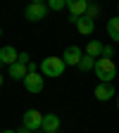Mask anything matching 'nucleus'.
Here are the masks:
<instances>
[{
    "instance_id": "obj_1",
    "label": "nucleus",
    "mask_w": 119,
    "mask_h": 133,
    "mask_svg": "<svg viewBox=\"0 0 119 133\" xmlns=\"http://www.w3.org/2000/svg\"><path fill=\"white\" fill-rule=\"evenodd\" d=\"M93 71L98 76V83H112L117 78V64L107 57H100V59H95Z\"/></svg>"
},
{
    "instance_id": "obj_2",
    "label": "nucleus",
    "mask_w": 119,
    "mask_h": 133,
    "mask_svg": "<svg viewBox=\"0 0 119 133\" xmlns=\"http://www.w3.org/2000/svg\"><path fill=\"white\" fill-rule=\"evenodd\" d=\"M64 59L62 57H45L41 64H38V71L43 74V76H50V78H57V76H62L64 74Z\"/></svg>"
},
{
    "instance_id": "obj_3",
    "label": "nucleus",
    "mask_w": 119,
    "mask_h": 133,
    "mask_svg": "<svg viewBox=\"0 0 119 133\" xmlns=\"http://www.w3.org/2000/svg\"><path fill=\"white\" fill-rule=\"evenodd\" d=\"M45 14H48V5H45V3H41V0H33V3H29V5H26V10H24L26 22H31V24L43 22V19H45Z\"/></svg>"
},
{
    "instance_id": "obj_4",
    "label": "nucleus",
    "mask_w": 119,
    "mask_h": 133,
    "mask_svg": "<svg viewBox=\"0 0 119 133\" xmlns=\"http://www.w3.org/2000/svg\"><path fill=\"white\" fill-rule=\"evenodd\" d=\"M22 126L29 128L31 133L33 131H41V126H43V114L38 109H26L24 112V119H22Z\"/></svg>"
},
{
    "instance_id": "obj_5",
    "label": "nucleus",
    "mask_w": 119,
    "mask_h": 133,
    "mask_svg": "<svg viewBox=\"0 0 119 133\" xmlns=\"http://www.w3.org/2000/svg\"><path fill=\"white\" fill-rule=\"evenodd\" d=\"M24 88H26L29 93H33V95L43 93V74H41V71H38V74H26V78H24Z\"/></svg>"
},
{
    "instance_id": "obj_6",
    "label": "nucleus",
    "mask_w": 119,
    "mask_h": 133,
    "mask_svg": "<svg viewBox=\"0 0 119 133\" xmlns=\"http://www.w3.org/2000/svg\"><path fill=\"white\" fill-rule=\"evenodd\" d=\"M93 95H95V100H100V102H107V100L117 97V90H114L112 83H98L95 90H93Z\"/></svg>"
},
{
    "instance_id": "obj_7",
    "label": "nucleus",
    "mask_w": 119,
    "mask_h": 133,
    "mask_svg": "<svg viewBox=\"0 0 119 133\" xmlns=\"http://www.w3.org/2000/svg\"><path fill=\"white\" fill-rule=\"evenodd\" d=\"M81 57H83V50H81L79 45H69V48L64 50V55H62V59H64L67 66H79Z\"/></svg>"
},
{
    "instance_id": "obj_8",
    "label": "nucleus",
    "mask_w": 119,
    "mask_h": 133,
    "mask_svg": "<svg viewBox=\"0 0 119 133\" xmlns=\"http://www.w3.org/2000/svg\"><path fill=\"white\" fill-rule=\"evenodd\" d=\"M60 128H62V121L57 114H43V126H41L43 133H60Z\"/></svg>"
},
{
    "instance_id": "obj_9",
    "label": "nucleus",
    "mask_w": 119,
    "mask_h": 133,
    "mask_svg": "<svg viewBox=\"0 0 119 133\" xmlns=\"http://www.w3.org/2000/svg\"><path fill=\"white\" fill-rule=\"evenodd\" d=\"M67 10H69V17H86V10H88V0H69L67 3Z\"/></svg>"
},
{
    "instance_id": "obj_10",
    "label": "nucleus",
    "mask_w": 119,
    "mask_h": 133,
    "mask_svg": "<svg viewBox=\"0 0 119 133\" xmlns=\"http://www.w3.org/2000/svg\"><path fill=\"white\" fill-rule=\"evenodd\" d=\"M17 59H19V52H17V48H14V45H5V48H0V62H3L5 66L17 64Z\"/></svg>"
},
{
    "instance_id": "obj_11",
    "label": "nucleus",
    "mask_w": 119,
    "mask_h": 133,
    "mask_svg": "<svg viewBox=\"0 0 119 133\" xmlns=\"http://www.w3.org/2000/svg\"><path fill=\"white\" fill-rule=\"evenodd\" d=\"M26 74H29V69H26V64H12V66H7V76L10 78H14V81H24L26 78Z\"/></svg>"
},
{
    "instance_id": "obj_12",
    "label": "nucleus",
    "mask_w": 119,
    "mask_h": 133,
    "mask_svg": "<svg viewBox=\"0 0 119 133\" xmlns=\"http://www.w3.org/2000/svg\"><path fill=\"white\" fill-rule=\"evenodd\" d=\"M103 43L100 41H88L86 43V48H83V52H86L88 57H93V59H100V55H103Z\"/></svg>"
},
{
    "instance_id": "obj_13",
    "label": "nucleus",
    "mask_w": 119,
    "mask_h": 133,
    "mask_svg": "<svg viewBox=\"0 0 119 133\" xmlns=\"http://www.w3.org/2000/svg\"><path fill=\"white\" fill-rule=\"evenodd\" d=\"M93 29H95V22H93V19H88V17H81V19L76 22V31L81 33V36H91Z\"/></svg>"
},
{
    "instance_id": "obj_14",
    "label": "nucleus",
    "mask_w": 119,
    "mask_h": 133,
    "mask_svg": "<svg viewBox=\"0 0 119 133\" xmlns=\"http://www.w3.org/2000/svg\"><path fill=\"white\" fill-rule=\"evenodd\" d=\"M107 36H110L114 43H119V14L112 17V19L107 22Z\"/></svg>"
},
{
    "instance_id": "obj_15",
    "label": "nucleus",
    "mask_w": 119,
    "mask_h": 133,
    "mask_svg": "<svg viewBox=\"0 0 119 133\" xmlns=\"http://www.w3.org/2000/svg\"><path fill=\"white\" fill-rule=\"evenodd\" d=\"M93 66H95V59L83 52V57H81V62H79V69H81V71H93Z\"/></svg>"
},
{
    "instance_id": "obj_16",
    "label": "nucleus",
    "mask_w": 119,
    "mask_h": 133,
    "mask_svg": "<svg viewBox=\"0 0 119 133\" xmlns=\"http://www.w3.org/2000/svg\"><path fill=\"white\" fill-rule=\"evenodd\" d=\"M100 12H103V7H100L98 3H88V10H86V17H88V19H95Z\"/></svg>"
},
{
    "instance_id": "obj_17",
    "label": "nucleus",
    "mask_w": 119,
    "mask_h": 133,
    "mask_svg": "<svg viewBox=\"0 0 119 133\" xmlns=\"http://www.w3.org/2000/svg\"><path fill=\"white\" fill-rule=\"evenodd\" d=\"M64 7H67V0H50L48 3V10H55V12H60Z\"/></svg>"
},
{
    "instance_id": "obj_18",
    "label": "nucleus",
    "mask_w": 119,
    "mask_h": 133,
    "mask_svg": "<svg viewBox=\"0 0 119 133\" xmlns=\"http://www.w3.org/2000/svg\"><path fill=\"white\" fill-rule=\"evenodd\" d=\"M103 57H107V59H112V57H114V50H112L110 45H105V48H103Z\"/></svg>"
},
{
    "instance_id": "obj_19",
    "label": "nucleus",
    "mask_w": 119,
    "mask_h": 133,
    "mask_svg": "<svg viewBox=\"0 0 119 133\" xmlns=\"http://www.w3.org/2000/svg\"><path fill=\"white\" fill-rule=\"evenodd\" d=\"M26 69H29V74H38V64H36V62H29Z\"/></svg>"
},
{
    "instance_id": "obj_20",
    "label": "nucleus",
    "mask_w": 119,
    "mask_h": 133,
    "mask_svg": "<svg viewBox=\"0 0 119 133\" xmlns=\"http://www.w3.org/2000/svg\"><path fill=\"white\" fill-rule=\"evenodd\" d=\"M19 64H29L31 59H29V52H19V59H17Z\"/></svg>"
},
{
    "instance_id": "obj_21",
    "label": "nucleus",
    "mask_w": 119,
    "mask_h": 133,
    "mask_svg": "<svg viewBox=\"0 0 119 133\" xmlns=\"http://www.w3.org/2000/svg\"><path fill=\"white\" fill-rule=\"evenodd\" d=\"M17 133H31L29 128H24V126H19V128H17Z\"/></svg>"
},
{
    "instance_id": "obj_22",
    "label": "nucleus",
    "mask_w": 119,
    "mask_h": 133,
    "mask_svg": "<svg viewBox=\"0 0 119 133\" xmlns=\"http://www.w3.org/2000/svg\"><path fill=\"white\" fill-rule=\"evenodd\" d=\"M3 133H17V131H12V128H5V131H3Z\"/></svg>"
},
{
    "instance_id": "obj_23",
    "label": "nucleus",
    "mask_w": 119,
    "mask_h": 133,
    "mask_svg": "<svg viewBox=\"0 0 119 133\" xmlns=\"http://www.w3.org/2000/svg\"><path fill=\"white\" fill-rule=\"evenodd\" d=\"M3 81H5V76H3V74H0V86H3Z\"/></svg>"
},
{
    "instance_id": "obj_24",
    "label": "nucleus",
    "mask_w": 119,
    "mask_h": 133,
    "mask_svg": "<svg viewBox=\"0 0 119 133\" xmlns=\"http://www.w3.org/2000/svg\"><path fill=\"white\" fill-rule=\"evenodd\" d=\"M117 109H119V95H117Z\"/></svg>"
},
{
    "instance_id": "obj_25",
    "label": "nucleus",
    "mask_w": 119,
    "mask_h": 133,
    "mask_svg": "<svg viewBox=\"0 0 119 133\" xmlns=\"http://www.w3.org/2000/svg\"><path fill=\"white\" fill-rule=\"evenodd\" d=\"M33 133H43V131H33Z\"/></svg>"
},
{
    "instance_id": "obj_26",
    "label": "nucleus",
    "mask_w": 119,
    "mask_h": 133,
    "mask_svg": "<svg viewBox=\"0 0 119 133\" xmlns=\"http://www.w3.org/2000/svg\"><path fill=\"white\" fill-rule=\"evenodd\" d=\"M0 36H3V29H0Z\"/></svg>"
},
{
    "instance_id": "obj_27",
    "label": "nucleus",
    "mask_w": 119,
    "mask_h": 133,
    "mask_svg": "<svg viewBox=\"0 0 119 133\" xmlns=\"http://www.w3.org/2000/svg\"><path fill=\"white\" fill-rule=\"evenodd\" d=\"M0 133H3V128H0Z\"/></svg>"
},
{
    "instance_id": "obj_28",
    "label": "nucleus",
    "mask_w": 119,
    "mask_h": 133,
    "mask_svg": "<svg viewBox=\"0 0 119 133\" xmlns=\"http://www.w3.org/2000/svg\"><path fill=\"white\" fill-rule=\"evenodd\" d=\"M117 10H119V5H117Z\"/></svg>"
}]
</instances>
